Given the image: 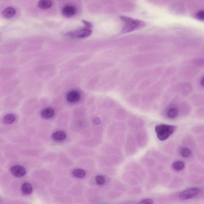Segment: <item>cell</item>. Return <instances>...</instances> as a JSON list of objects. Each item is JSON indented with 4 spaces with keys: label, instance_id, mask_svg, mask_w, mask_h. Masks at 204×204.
I'll use <instances>...</instances> for the list:
<instances>
[{
    "label": "cell",
    "instance_id": "8fae6325",
    "mask_svg": "<svg viewBox=\"0 0 204 204\" xmlns=\"http://www.w3.org/2000/svg\"><path fill=\"white\" fill-rule=\"evenodd\" d=\"M21 191L23 194L25 195L30 194L33 192V186L30 183H24L21 186Z\"/></svg>",
    "mask_w": 204,
    "mask_h": 204
},
{
    "label": "cell",
    "instance_id": "52a82bcc",
    "mask_svg": "<svg viewBox=\"0 0 204 204\" xmlns=\"http://www.w3.org/2000/svg\"><path fill=\"white\" fill-rule=\"evenodd\" d=\"M76 8L71 5H66L63 8L62 12L65 17H69L74 15L76 13Z\"/></svg>",
    "mask_w": 204,
    "mask_h": 204
},
{
    "label": "cell",
    "instance_id": "ac0fdd59",
    "mask_svg": "<svg viewBox=\"0 0 204 204\" xmlns=\"http://www.w3.org/2000/svg\"><path fill=\"white\" fill-rule=\"evenodd\" d=\"M95 180L97 184L100 185H104L106 182L105 179L104 177L101 175H99L96 176Z\"/></svg>",
    "mask_w": 204,
    "mask_h": 204
},
{
    "label": "cell",
    "instance_id": "9a60e30c",
    "mask_svg": "<svg viewBox=\"0 0 204 204\" xmlns=\"http://www.w3.org/2000/svg\"><path fill=\"white\" fill-rule=\"evenodd\" d=\"M72 174L77 178H81L85 177L86 173L85 171L80 169H75L72 171Z\"/></svg>",
    "mask_w": 204,
    "mask_h": 204
},
{
    "label": "cell",
    "instance_id": "e0dca14e",
    "mask_svg": "<svg viewBox=\"0 0 204 204\" xmlns=\"http://www.w3.org/2000/svg\"><path fill=\"white\" fill-rule=\"evenodd\" d=\"M181 154L183 157L188 158L191 155L192 152L189 148L187 147H184L181 149Z\"/></svg>",
    "mask_w": 204,
    "mask_h": 204
},
{
    "label": "cell",
    "instance_id": "ba28073f",
    "mask_svg": "<svg viewBox=\"0 0 204 204\" xmlns=\"http://www.w3.org/2000/svg\"><path fill=\"white\" fill-rule=\"evenodd\" d=\"M55 114L54 110L51 108H47L44 109L41 113V117L46 119L52 118L54 116Z\"/></svg>",
    "mask_w": 204,
    "mask_h": 204
},
{
    "label": "cell",
    "instance_id": "6da1fadb",
    "mask_svg": "<svg viewBox=\"0 0 204 204\" xmlns=\"http://www.w3.org/2000/svg\"><path fill=\"white\" fill-rule=\"evenodd\" d=\"M176 126L161 124L155 127L158 138L161 141L166 140L173 134L177 129Z\"/></svg>",
    "mask_w": 204,
    "mask_h": 204
},
{
    "label": "cell",
    "instance_id": "5b68a950",
    "mask_svg": "<svg viewBox=\"0 0 204 204\" xmlns=\"http://www.w3.org/2000/svg\"><path fill=\"white\" fill-rule=\"evenodd\" d=\"M11 173L15 177H21L25 176L26 174V169L22 166L17 165L12 167L10 169Z\"/></svg>",
    "mask_w": 204,
    "mask_h": 204
},
{
    "label": "cell",
    "instance_id": "2e32d148",
    "mask_svg": "<svg viewBox=\"0 0 204 204\" xmlns=\"http://www.w3.org/2000/svg\"><path fill=\"white\" fill-rule=\"evenodd\" d=\"M185 166V163L181 161H176L173 163L172 167L175 170L179 171L182 170Z\"/></svg>",
    "mask_w": 204,
    "mask_h": 204
},
{
    "label": "cell",
    "instance_id": "4fadbf2b",
    "mask_svg": "<svg viewBox=\"0 0 204 204\" xmlns=\"http://www.w3.org/2000/svg\"><path fill=\"white\" fill-rule=\"evenodd\" d=\"M53 3L52 1L48 0H41L39 2L38 5L39 8L43 9H49L52 5Z\"/></svg>",
    "mask_w": 204,
    "mask_h": 204
},
{
    "label": "cell",
    "instance_id": "ffe728a7",
    "mask_svg": "<svg viewBox=\"0 0 204 204\" xmlns=\"http://www.w3.org/2000/svg\"><path fill=\"white\" fill-rule=\"evenodd\" d=\"M197 18L200 20H204V10H201L197 12L196 15Z\"/></svg>",
    "mask_w": 204,
    "mask_h": 204
},
{
    "label": "cell",
    "instance_id": "30bf717a",
    "mask_svg": "<svg viewBox=\"0 0 204 204\" xmlns=\"http://www.w3.org/2000/svg\"><path fill=\"white\" fill-rule=\"evenodd\" d=\"M67 135L65 132L62 131H58L55 132L52 135V138L56 141H61L66 138Z\"/></svg>",
    "mask_w": 204,
    "mask_h": 204
},
{
    "label": "cell",
    "instance_id": "44dd1931",
    "mask_svg": "<svg viewBox=\"0 0 204 204\" xmlns=\"http://www.w3.org/2000/svg\"><path fill=\"white\" fill-rule=\"evenodd\" d=\"M82 22L83 23L84 25H85V27L89 28H90L91 26V25L90 23L88 22L85 20H83Z\"/></svg>",
    "mask_w": 204,
    "mask_h": 204
},
{
    "label": "cell",
    "instance_id": "d6986e66",
    "mask_svg": "<svg viewBox=\"0 0 204 204\" xmlns=\"http://www.w3.org/2000/svg\"><path fill=\"white\" fill-rule=\"evenodd\" d=\"M154 201L151 199H144L139 202L138 204H153Z\"/></svg>",
    "mask_w": 204,
    "mask_h": 204
},
{
    "label": "cell",
    "instance_id": "5bb4252c",
    "mask_svg": "<svg viewBox=\"0 0 204 204\" xmlns=\"http://www.w3.org/2000/svg\"><path fill=\"white\" fill-rule=\"evenodd\" d=\"M178 110L176 108H171L168 110L167 116L170 119L176 118L178 115Z\"/></svg>",
    "mask_w": 204,
    "mask_h": 204
},
{
    "label": "cell",
    "instance_id": "603a6c76",
    "mask_svg": "<svg viewBox=\"0 0 204 204\" xmlns=\"http://www.w3.org/2000/svg\"><path fill=\"white\" fill-rule=\"evenodd\" d=\"M200 83H201L202 86L204 87V78H203L202 79Z\"/></svg>",
    "mask_w": 204,
    "mask_h": 204
},
{
    "label": "cell",
    "instance_id": "277c9868",
    "mask_svg": "<svg viewBox=\"0 0 204 204\" xmlns=\"http://www.w3.org/2000/svg\"><path fill=\"white\" fill-rule=\"evenodd\" d=\"M91 33V30L86 27L70 32L68 33L67 35L72 38H83L89 36Z\"/></svg>",
    "mask_w": 204,
    "mask_h": 204
},
{
    "label": "cell",
    "instance_id": "7402d4cb",
    "mask_svg": "<svg viewBox=\"0 0 204 204\" xmlns=\"http://www.w3.org/2000/svg\"><path fill=\"white\" fill-rule=\"evenodd\" d=\"M93 124H99L100 123H101V120H100V119H99V118H94V119L93 120Z\"/></svg>",
    "mask_w": 204,
    "mask_h": 204
},
{
    "label": "cell",
    "instance_id": "9c48e42d",
    "mask_svg": "<svg viewBox=\"0 0 204 204\" xmlns=\"http://www.w3.org/2000/svg\"><path fill=\"white\" fill-rule=\"evenodd\" d=\"M15 14V10L12 7L6 8L2 12V15L3 17L7 18H12L14 16Z\"/></svg>",
    "mask_w": 204,
    "mask_h": 204
},
{
    "label": "cell",
    "instance_id": "7c38bea8",
    "mask_svg": "<svg viewBox=\"0 0 204 204\" xmlns=\"http://www.w3.org/2000/svg\"><path fill=\"white\" fill-rule=\"evenodd\" d=\"M16 119V116L14 114H9L5 115L3 118V122L4 124H10L13 123Z\"/></svg>",
    "mask_w": 204,
    "mask_h": 204
},
{
    "label": "cell",
    "instance_id": "3957f363",
    "mask_svg": "<svg viewBox=\"0 0 204 204\" xmlns=\"http://www.w3.org/2000/svg\"><path fill=\"white\" fill-rule=\"evenodd\" d=\"M200 191V189L198 188H189L181 192L179 195V197L182 200L192 199L197 196Z\"/></svg>",
    "mask_w": 204,
    "mask_h": 204
},
{
    "label": "cell",
    "instance_id": "7a4b0ae2",
    "mask_svg": "<svg viewBox=\"0 0 204 204\" xmlns=\"http://www.w3.org/2000/svg\"><path fill=\"white\" fill-rule=\"evenodd\" d=\"M121 19L125 23L123 28V33H129L142 27L145 25L144 23L141 21L133 19L125 16H122Z\"/></svg>",
    "mask_w": 204,
    "mask_h": 204
},
{
    "label": "cell",
    "instance_id": "8992f818",
    "mask_svg": "<svg viewBox=\"0 0 204 204\" xmlns=\"http://www.w3.org/2000/svg\"><path fill=\"white\" fill-rule=\"evenodd\" d=\"M80 98V94L77 91H72L68 93L66 99L70 103H75L79 101Z\"/></svg>",
    "mask_w": 204,
    "mask_h": 204
}]
</instances>
